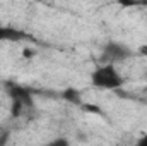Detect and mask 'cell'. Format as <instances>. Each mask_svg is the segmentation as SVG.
I'll list each match as a JSON object with an SVG mask.
<instances>
[{
	"label": "cell",
	"mask_w": 147,
	"mask_h": 146,
	"mask_svg": "<svg viewBox=\"0 0 147 146\" xmlns=\"http://www.w3.org/2000/svg\"><path fill=\"white\" fill-rule=\"evenodd\" d=\"M137 145H140V146H147V134H144L139 141H137Z\"/></svg>",
	"instance_id": "30bf717a"
},
{
	"label": "cell",
	"mask_w": 147,
	"mask_h": 146,
	"mask_svg": "<svg viewBox=\"0 0 147 146\" xmlns=\"http://www.w3.org/2000/svg\"><path fill=\"white\" fill-rule=\"evenodd\" d=\"M36 55V50H33V48H24L22 50V57L24 59H33Z\"/></svg>",
	"instance_id": "ba28073f"
},
{
	"label": "cell",
	"mask_w": 147,
	"mask_h": 146,
	"mask_svg": "<svg viewBox=\"0 0 147 146\" xmlns=\"http://www.w3.org/2000/svg\"><path fill=\"white\" fill-rule=\"evenodd\" d=\"M91 83L99 89H120L125 81L113 62H105L92 71Z\"/></svg>",
	"instance_id": "6da1fadb"
},
{
	"label": "cell",
	"mask_w": 147,
	"mask_h": 146,
	"mask_svg": "<svg viewBox=\"0 0 147 146\" xmlns=\"http://www.w3.org/2000/svg\"><path fill=\"white\" fill-rule=\"evenodd\" d=\"M5 86H7V91H9V95H10L12 100L22 102L26 108H33L34 103H33V95H31L29 89H26V88H22V86H19L16 83H7Z\"/></svg>",
	"instance_id": "3957f363"
},
{
	"label": "cell",
	"mask_w": 147,
	"mask_h": 146,
	"mask_svg": "<svg viewBox=\"0 0 147 146\" xmlns=\"http://www.w3.org/2000/svg\"><path fill=\"white\" fill-rule=\"evenodd\" d=\"M139 52H140L142 55H147V45H142V46L139 48Z\"/></svg>",
	"instance_id": "8fae6325"
},
{
	"label": "cell",
	"mask_w": 147,
	"mask_h": 146,
	"mask_svg": "<svg viewBox=\"0 0 147 146\" xmlns=\"http://www.w3.org/2000/svg\"><path fill=\"white\" fill-rule=\"evenodd\" d=\"M63 100H67L69 103H74V105H82V98H80V93L77 91V89H72V88H69V89H65L63 91Z\"/></svg>",
	"instance_id": "277c9868"
},
{
	"label": "cell",
	"mask_w": 147,
	"mask_h": 146,
	"mask_svg": "<svg viewBox=\"0 0 147 146\" xmlns=\"http://www.w3.org/2000/svg\"><path fill=\"white\" fill-rule=\"evenodd\" d=\"M50 145H51V146H55V145H69V141H67V139H62V138H58V139L51 141Z\"/></svg>",
	"instance_id": "9c48e42d"
},
{
	"label": "cell",
	"mask_w": 147,
	"mask_h": 146,
	"mask_svg": "<svg viewBox=\"0 0 147 146\" xmlns=\"http://www.w3.org/2000/svg\"><path fill=\"white\" fill-rule=\"evenodd\" d=\"M103 57H105L106 62L116 64V62H121V60H125L127 57H130V50H128L127 46H123L121 43L110 41V43H106L105 48H103Z\"/></svg>",
	"instance_id": "7a4b0ae2"
},
{
	"label": "cell",
	"mask_w": 147,
	"mask_h": 146,
	"mask_svg": "<svg viewBox=\"0 0 147 146\" xmlns=\"http://www.w3.org/2000/svg\"><path fill=\"white\" fill-rule=\"evenodd\" d=\"M24 110H26V107H24V103H22V102H19V100H12L10 115H12L14 119H19V117L24 113Z\"/></svg>",
	"instance_id": "52a82bcc"
},
{
	"label": "cell",
	"mask_w": 147,
	"mask_h": 146,
	"mask_svg": "<svg viewBox=\"0 0 147 146\" xmlns=\"http://www.w3.org/2000/svg\"><path fill=\"white\" fill-rule=\"evenodd\" d=\"M19 38H22V33L21 31H16V29L0 26V41L2 40H19Z\"/></svg>",
	"instance_id": "5b68a950"
},
{
	"label": "cell",
	"mask_w": 147,
	"mask_h": 146,
	"mask_svg": "<svg viewBox=\"0 0 147 146\" xmlns=\"http://www.w3.org/2000/svg\"><path fill=\"white\" fill-rule=\"evenodd\" d=\"M116 3L123 9H132V7H147V0H116Z\"/></svg>",
	"instance_id": "8992f818"
}]
</instances>
